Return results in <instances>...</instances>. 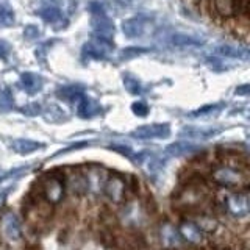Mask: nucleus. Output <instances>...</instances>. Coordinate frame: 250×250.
<instances>
[{
	"label": "nucleus",
	"instance_id": "nucleus-21",
	"mask_svg": "<svg viewBox=\"0 0 250 250\" xmlns=\"http://www.w3.org/2000/svg\"><path fill=\"white\" fill-rule=\"evenodd\" d=\"M70 189L77 194H83L88 191V178H86L84 174H74L69 180Z\"/></svg>",
	"mask_w": 250,
	"mask_h": 250
},
{
	"label": "nucleus",
	"instance_id": "nucleus-19",
	"mask_svg": "<svg viewBox=\"0 0 250 250\" xmlns=\"http://www.w3.org/2000/svg\"><path fill=\"white\" fill-rule=\"evenodd\" d=\"M11 146H13L14 150L18 153H21V155L33 153V152L38 150V148L42 147L41 143H36V141H31V139H14Z\"/></svg>",
	"mask_w": 250,
	"mask_h": 250
},
{
	"label": "nucleus",
	"instance_id": "nucleus-5",
	"mask_svg": "<svg viewBox=\"0 0 250 250\" xmlns=\"http://www.w3.org/2000/svg\"><path fill=\"white\" fill-rule=\"evenodd\" d=\"M104 192L111 202L122 203L125 200V192H127V183L121 175L114 174L104 183Z\"/></svg>",
	"mask_w": 250,
	"mask_h": 250
},
{
	"label": "nucleus",
	"instance_id": "nucleus-7",
	"mask_svg": "<svg viewBox=\"0 0 250 250\" xmlns=\"http://www.w3.org/2000/svg\"><path fill=\"white\" fill-rule=\"evenodd\" d=\"M170 135V128L167 124H150V125H143L138 127L133 131V136L139 139H161L167 138Z\"/></svg>",
	"mask_w": 250,
	"mask_h": 250
},
{
	"label": "nucleus",
	"instance_id": "nucleus-17",
	"mask_svg": "<svg viewBox=\"0 0 250 250\" xmlns=\"http://www.w3.org/2000/svg\"><path fill=\"white\" fill-rule=\"evenodd\" d=\"M143 219H144V213L139 209L138 205H133V203H130L127 209L122 211V221L124 224H127L130 227H139L143 224Z\"/></svg>",
	"mask_w": 250,
	"mask_h": 250
},
{
	"label": "nucleus",
	"instance_id": "nucleus-15",
	"mask_svg": "<svg viewBox=\"0 0 250 250\" xmlns=\"http://www.w3.org/2000/svg\"><path fill=\"white\" fill-rule=\"evenodd\" d=\"M169 42H170V45L177 47V49H185V47H199L203 44V41L200 38H195L192 35H186V33L172 35Z\"/></svg>",
	"mask_w": 250,
	"mask_h": 250
},
{
	"label": "nucleus",
	"instance_id": "nucleus-34",
	"mask_svg": "<svg viewBox=\"0 0 250 250\" xmlns=\"http://www.w3.org/2000/svg\"><path fill=\"white\" fill-rule=\"evenodd\" d=\"M249 91H250V86L244 84V86H239V88L236 89V94L238 96H249Z\"/></svg>",
	"mask_w": 250,
	"mask_h": 250
},
{
	"label": "nucleus",
	"instance_id": "nucleus-8",
	"mask_svg": "<svg viewBox=\"0 0 250 250\" xmlns=\"http://www.w3.org/2000/svg\"><path fill=\"white\" fill-rule=\"evenodd\" d=\"M91 27L94 30V33H96V36L108 39V41H111L113 36H114V31H116L113 21L109 18H106L105 13L94 14L92 19H91Z\"/></svg>",
	"mask_w": 250,
	"mask_h": 250
},
{
	"label": "nucleus",
	"instance_id": "nucleus-26",
	"mask_svg": "<svg viewBox=\"0 0 250 250\" xmlns=\"http://www.w3.org/2000/svg\"><path fill=\"white\" fill-rule=\"evenodd\" d=\"M124 86L125 89H127L130 94H139L141 92V83L138 78L131 77V75H127L124 78Z\"/></svg>",
	"mask_w": 250,
	"mask_h": 250
},
{
	"label": "nucleus",
	"instance_id": "nucleus-6",
	"mask_svg": "<svg viewBox=\"0 0 250 250\" xmlns=\"http://www.w3.org/2000/svg\"><path fill=\"white\" fill-rule=\"evenodd\" d=\"M111 50H113L111 41H108V39H104V38H99V36H94L92 41L84 44L83 55L86 58L102 60V58H105Z\"/></svg>",
	"mask_w": 250,
	"mask_h": 250
},
{
	"label": "nucleus",
	"instance_id": "nucleus-13",
	"mask_svg": "<svg viewBox=\"0 0 250 250\" xmlns=\"http://www.w3.org/2000/svg\"><path fill=\"white\" fill-rule=\"evenodd\" d=\"M199 150H200V146L186 143V141H180V143H174L166 147V155L167 156H185V155L195 153Z\"/></svg>",
	"mask_w": 250,
	"mask_h": 250
},
{
	"label": "nucleus",
	"instance_id": "nucleus-18",
	"mask_svg": "<svg viewBox=\"0 0 250 250\" xmlns=\"http://www.w3.org/2000/svg\"><path fill=\"white\" fill-rule=\"evenodd\" d=\"M216 53H219L221 57H225V58L247 60V50L246 49H241V47L230 45V44H219L216 47Z\"/></svg>",
	"mask_w": 250,
	"mask_h": 250
},
{
	"label": "nucleus",
	"instance_id": "nucleus-22",
	"mask_svg": "<svg viewBox=\"0 0 250 250\" xmlns=\"http://www.w3.org/2000/svg\"><path fill=\"white\" fill-rule=\"evenodd\" d=\"M39 16H41L45 22H57L61 19V11H60V8L55 5H44L41 10H39Z\"/></svg>",
	"mask_w": 250,
	"mask_h": 250
},
{
	"label": "nucleus",
	"instance_id": "nucleus-20",
	"mask_svg": "<svg viewBox=\"0 0 250 250\" xmlns=\"http://www.w3.org/2000/svg\"><path fill=\"white\" fill-rule=\"evenodd\" d=\"M97 111H99V108L92 100H89L86 96L80 97V100H78V105H77L78 116L83 117V119H88V117H92L94 114H97Z\"/></svg>",
	"mask_w": 250,
	"mask_h": 250
},
{
	"label": "nucleus",
	"instance_id": "nucleus-29",
	"mask_svg": "<svg viewBox=\"0 0 250 250\" xmlns=\"http://www.w3.org/2000/svg\"><path fill=\"white\" fill-rule=\"evenodd\" d=\"M23 36L27 39H36L39 36V28L35 25H28V27H25V30H23Z\"/></svg>",
	"mask_w": 250,
	"mask_h": 250
},
{
	"label": "nucleus",
	"instance_id": "nucleus-30",
	"mask_svg": "<svg viewBox=\"0 0 250 250\" xmlns=\"http://www.w3.org/2000/svg\"><path fill=\"white\" fill-rule=\"evenodd\" d=\"M41 106H39L38 104H31V105H27V106H23L21 111L23 113V114H28V116H36L41 109H39Z\"/></svg>",
	"mask_w": 250,
	"mask_h": 250
},
{
	"label": "nucleus",
	"instance_id": "nucleus-28",
	"mask_svg": "<svg viewBox=\"0 0 250 250\" xmlns=\"http://www.w3.org/2000/svg\"><path fill=\"white\" fill-rule=\"evenodd\" d=\"M131 111L139 117H144L148 114V108L144 102H135V104L131 105Z\"/></svg>",
	"mask_w": 250,
	"mask_h": 250
},
{
	"label": "nucleus",
	"instance_id": "nucleus-10",
	"mask_svg": "<svg viewBox=\"0 0 250 250\" xmlns=\"http://www.w3.org/2000/svg\"><path fill=\"white\" fill-rule=\"evenodd\" d=\"M2 229L8 239L16 241L21 238V222L14 213H5L2 216Z\"/></svg>",
	"mask_w": 250,
	"mask_h": 250
},
{
	"label": "nucleus",
	"instance_id": "nucleus-35",
	"mask_svg": "<svg viewBox=\"0 0 250 250\" xmlns=\"http://www.w3.org/2000/svg\"><path fill=\"white\" fill-rule=\"evenodd\" d=\"M3 177H5V174H3V172H2V170H0V180H2Z\"/></svg>",
	"mask_w": 250,
	"mask_h": 250
},
{
	"label": "nucleus",
	"instance_id": "nucleus-33",
	"mask_svg": "<svg viewBox=\"0 0 250 250\" xmlns=\"http://www.w3.org/2000/svg\"><path fill=\"white\" fill-rule=\"evenodd\" d=\"M91 13L92 14H102L105 11H104V6H102L99 2H94V3H91Z\"/></svg>",
	"mask_w": 250,
	"mask_h": 250
},
{
	"label": "nucleus",
	"instance_id": "nucleus-14",
	"mask_svg": "<svg viewBox=\"0 0 250 250\" xmlns=\"http://www.w3.org/2000/svg\"><path fill=\"white\" fill-rule=\"evenodd\" d=\"M221 128H199V127H185L180 131V135L183 138H189V139H209L216 135H219Z\"/></svg>",
	"mask_w": 250,
	"mask_h": 250
},
{
	"label": "nucleus",
	"instance_id": "nucleus-16",
	"mask_svg": "<svg viewBox=\"0 0 250 250\" xmlns=\"http://www.w3.org/2000/svg\"><path fill=\"white\" fill-rule=\"evenodd\" d=\"M21 86L22 89L28 92V94H36L41 91L42 88V78L36 75V74H31V72H27V74H22L21 77Z\"/></svg>",
	"mask_w": 250,
	"mask_h": 250
},
{
	"label": "nucleus",
	"instance_id": "nucleus-24",
	"mask_svg": "<svg viewBox=\"0 0 250 250\" xmlns=\"http://www.w3.org/2000/svg\"><path fill=\"white\" fill-rule=\"evenodd\" d=\"M14 105L13 100V94L8 88H2L0 89V111H10Z\"/></svg>",
	"mask_w": 250,
	"mask_h": 250
},
{
	"label": "nucleus",
	"instance_id": "nucleus-27",
	"mask_svg": "<svg viewBox=\"0 0 250 250\" xmlns=\"http://www.w3.org/2000/svg\"><path fill=\"white\" fill-rule=\"evenodd\" d=\"M146 49H138V47H128V49H124L121 52V58L122 60H130V58H135L136 55L139 53H144Z\"/></svg>",
	"mask_w": 250,
	"mask_h": 250
},
{
	"label": "nucleus",
	"instance_id": "nucleus-1",
	"mask_svg": "<svg viewBox=\"0 0 250 250\" xmlns=\"http://www.w3.org/2000/svg\"><path fill=\"white\" fill-rule=\"evenodd\" d=\"M211 178L219 186L229 188V189H246L249 186L247 170L233 166V164H219L211 172Z\"/></svg>",
	"mask_w": 250,
	"mask_h": 250
},
{
	"label": "nucleus",
	"instance_id": "nucleus-31",
	"mask_svg": "<svg viewBox=\"0 0 250 250\" xmlns=\"http://www.w3.org/2000/svg\"><path fill=\"white\" fill-rule=\"evenodd\" d=\"M221 105H208V106H203L197 111H194V116H200V114H205V113H209V111H214V109H219Z\"/></svg>",
	"mask_w": 250,
	"mask_h": 250
},
{
	"label": "nucleus",
	"instance_id": "nucleus-9",
	"mask_svg": "<svg viewBox=\"0 0 250 250\" xmlns=\"http://www.w3.org/2000/svg\"><path fill=\"white\" fill-rule=\"evenodd\" d=\"M160 238L166 249H174L182 244V236H180L178 230L170 222H164L160 227Z\"/></svg>",
	"mask_w": 250,
	"mask_h": 250
},
{
	"label": "nucleus",
	"instance_id": "nucleus-12",
	"mask_svg": "<svg viewBox=\"0 0 250 250\" xmlns=\"http://www.w3.org/2000/svg\"><path fill=\"white\" fill-rule=\"evenodd\" d=\"M178 233L185 241L191 242V244H199V242L202 241V238H203V233H202V230L199 229V227L195 225L194 222H188V221L180 224Z\"/></svg>",
	"mask_w": 250,
	"mask_h": 250
},
{
	"label": "nucleus",
	"instance_id": "nucleus-2",
	"mask_svg": "<svg viewBox=\"0 0 250 250\" xmlns=\"http://www.w3.org/2000/svg\"><path fill=\"white\" fill-rule=\"evenodd\" d=\"M207 194H208L207 188L203 185H188L177 195L175 203H177V207L191 209V208L199 207L200 203L207 199Z\"/></svg>",
	"mask_w": 250,
	"mask_h": 250
},
{
	"label": "nucleus",
	"instance_id": "nucleus-4",
	"mask_svg": "<svg viewBox=\"0 0 250 250\" xmlns=\"http://www.w3.org/2000/svg\"><path fill=\"white\" fill-rule=\"evenodd\" d=\"M225 202V207L227 211L234 216V217H246L250 211V200H249V194L247 191H238V192H233L229 194L227 197L224 199Z\"/></svg>",
	"mask_w": 250,
	"mask_h": 250
},
{
	"label": "nucleus",
	"instance_id": "nucleus-32",
	"mask_svg": "<svg viewBox=\"0 0 250 250\" xmlns=\"http://www.w3.org/2000/svg\"><path fill=\"white\" fill-rule=\"evenodd\" d=\"M10 53V44L6 41H0V58H5Z\"/></svg>",
	"mask_w": 250,
	"mask_h": 250
},
{
	"label": "nucleus",
	"instance_id": "nucleus-11",
	"mask_svg": "<svg viewBox=\"0 0 250 250\" xmlns=\"http://www.w3.org/2000/svg\"><path fill=\"white\" fill-rule=\"evenodd\" d=\"M146 25H147V21L144 18H130L127 21H124L121 27H122L124 35L133 39V38H139L144 35Z\"/></svg>",
	"mask_w": 250,
	"mask_h": 250
},
{
	"label": "nucleus",
	"instance_id": "nucleus-23",
	"mask_svg": "<svg viewBox=\"0 0 250 250\" xmlns=\"http://www.w3.org/2000/svg\"><path fill=\"white\" fill-rule=\"evenodd\" d=\"M58 96L69 102H78L83 96V91L82 88H78V86H67V88H62L58 91Z\"/></svg>",
	"mask_w": 250,
	"mask_h": 250
},
{
	"label": "nucleus",
	"instance_id": "nucleus-3",
	"mask_svg": "<svg viewBox=\"0 0 250 250\" xmlns=\"http://www.w3.org/2000/svg\"><path fill=\"white\" fill-rule=\"evenodd\" d=\"M41 194L47 203L50 205H58V203L64 197V182L58 175H47L42 180L41 185Z\"/></svg>",
	"mask_w": 250,
	"mask_h": 250
},
{
	"label": "nucleus",
	"instance_id": "nucleus-25",
	"mask_svg": "<svg viewBox=\"0 0 250 250\" xmlns=\"http://www.w3.org/2000/svg\"><path fill=\"white\" fill-rule=\"evenodd\" d=\"M14 23V11L10 6H0V28L11 27Z\"/></svg>",
	"mask_w": 250,
	"mask_h": 250
}]
</instances>
